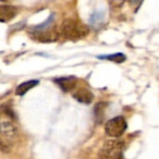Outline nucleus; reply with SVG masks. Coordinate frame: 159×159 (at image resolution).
<instances>
[{
    "mask_svg": "<svg viewBox=\"0 0 159 159\" xmlns=\"http://www.w3.org/2000/svg\"><path fill=\"white\" fill-rule=\"evenodd\" d=\"M99 59H106L109 61H113L116 63H122L123 61H125V56L123 53H113V55H107V56H98Z\"/></svg>",
    "mask_w": 159,
    "mask_h": 159,
    "instance_id": "obj_10",
    "label": "nucleus"
},
{
    "mask_svg": "<svg viewBox=\"0 0 159 159\" xmlns=\"http://www.w3.org/2000/svg\"><path fill=\"white\" fill-rule=\"evenodd\" d=\"M104 108H105L104 102H99V104H97L95 107V116H96V118H99V121L98 122H100V119H102V116H104Z\"/></svg>",
    "mask_w": 159,
    "mask_h": 159,
    "instance_id": "obj_12",
    "label": "nucleus"
},
{
    "mask_svg": "<svg viewBox=\"0 0 159 159\" xmlns=\"http://www.w3.org/2000/svg\"><path fill=\"white\" fill-rule=\"evenodd\" d=\"M126 128H128V123L125 119L122 116H118L107 121V123L105 124V132L111 137H119L125 132Z\"/></svg>",
    "mask_w": 159,
    "mask_h": 159,
    "instance_id": "obj_3",
    "label": "nucleus"
},
{
    "mask_svg": "<svg viewBox=\"0 0 159 159\" xmlns=\"http://www.w3.org/2000/svg\"><path fill=\"white\" fill-rule=\"evenodd\" d=\"M61 35L70 40H79L89 34V27L73 19H66L61 25Z\"/></svg>",
    "mask_w": 159,
    "mask_h": 159,
    "instance_id": "obj_1",
    "label": "nucleus"
},
{
    "mask_svg": "<svg viewBox=\"0 0 159 159\" xmlns=\"http://www.w3.org/2000/svg\"><path fill=\"white\" fill-rule=\"evenodd\" d=\"M39 83L38 80H31V81H27V82H23L22 84H20L16 89V94L19 96H22L24 95L26 92H29L31 89L35 87L36 85Z\"/></svg>",
    "mask_w": 159,
    "mask_h": 159,
    "instance_id": "obj_9",
    "label": "nucleus"
},
{
    "mask_svg": "<svg viewBox=\"0 0 159 159\" xmlns=\"http://www.w3.org/2000/svg\"><path fill=\"white\" fill-rule=\"evenodd\" d=\"M124 148L123 141H107L99 152V159H113Z\"/></svg>",
    "mask_w": 159,
    "mask_h": 159,
    "instance_id": "obj_4",
    "label": "nucleus"
},
{
    "mask_svg": "<svg viewBox=\"0 0 159 159\" xmlns=\"http://www.w3.org/2000/svg\"><path fill=\"white\" fill-rule=\"evenodd\" d=\"M19 13V9L13 6H6L2 5L0 7V20L1 22H8L12 19L16 18V16Z\"/></svg>",
    "mask_w": 159,
    "mask_h": 159,
    "instance_id": "obj_7",
    "label": "nucleus"
},
{
    "mask_svg": "<svg viewBox=\"0 0 159 159\" xmlns=\"http://www.w3.org/2000/svg\"><path fill=\"white\" fill-rule=\"evenodd\" d=\"M56 84L59 85V87L62 89L63 92L68 93L74 89V87L76 86V82L77 80L75 76H64V77H59V79H55Z\"/></svg>",
    "mask_w": 159,
    "mask_h": 159,
    "instance_id": "obj_6",
    "label": "nucleus"
},
{
    "mask_svg": "<svg viewBox=\"0 0 159 159\" xmlns=\"http://www.w3.org/2000/svg\"><path fill=\"white\" fill-rule=\"evenodd\" d=\"M30 34L33 36L34 39L39 40L42 43L55 42L58 38V34L55 31H52L51 27L48 30H44V31H31Z\"/></svg>",
    "mask_w": 159,
    "mask_h": 159,
    "instance_id": "obj_5",
    "label": "nucleus"
},
{
    "mask_svg": "<svg viewBox=\"0 0 159 159\" xmlns=\"http://www.w3.org/2000/svg\"><path fill=\"white\" fill-rule=\"evenodd\" d=\"M104 18H105L104 12H102V11H97L91 16V20H89V22H91L92 25L96 26V25L100 24V23L104 21Z\"/></svg>",
    "mask_w": 159,
    "mask_h": 159,
    "instance_id": "obj_11",
    "label": "nucleus"
},
{
    "mask_svg": "<svg viewBox=\"0 0 159 159\" xmlns=\"http://www.w3.org/2000/svg\"><path fill=\"white\" fill-rule=\"evenodd\" d=\"M73 98L82 104H91L94 99V95L89 89H80L75 93H73Z\"/></svg>",
    "mask_w": 159,
    "mask_h": 159,
    "instance_id": "obj_8",
    "label": "nucleus"
},
{
    "mask_svg": "<svg viewBox=\"0 0 159 159\" xmlns=\"http://www.w3.org/2000/svg\"><path fill=\"white\" fill-rule=\"evenodd\" d=\"M139 1H142V0H130V2L133 3V5H136V3H139Z\"/></svg>",
    "mask_w": 159,
    "mask_h": 159,
    "instance_id": "obj_13",
    "label": "nucleus"
},
{
    "mask_svg": "<svg viewBox=\"0 0 159 159\" xmlns=\"http://www.w3.org/2000/svg\"><path fill=\"white\" fill-rule=\"evenodd\" d=\"M18 137V129L13 122L5 117L1 119V149L7 152Z\"/></svg>",
    "mask_w": 159,
    "mask_h": 159,
    "instance_id": "obj_2",
    "label": "nucleus"
},
{
    "mask_svg": "<svg viewBox=\"0 0 159 159\" xmlns=\"http://www.w3.org/2000/svg\"><path fill=\"white\" fill-rule=\"evenodd\" d=\"M1 1H2V2H6V1H10V0H1Z\"/></svg>",
    "mask_w": 159,
    "mask_h": 159,
    "instance_id": "obj_14",
    "label": "nucleus"
}]
</instances>
